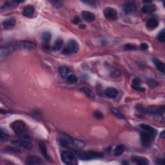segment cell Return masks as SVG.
<instances>
[{
    "label": "cell",
    "mask_w": 165,
    "mask_h": 165,
    "mask_svg": "<svg viewBox=\"0 0 165 165\" xmlns=\"http://www.w3.org/2000/svg\"><path fill=\"white\" fill-rule=\"evenodd\" d=\"M11 128L12 130L17 135L24 139L28 140L29 136L27 132V126L24 121L21 120H17L11 124Z\"/></svg>",
    "instance_id": "6da1fadb"
},
{
    "label": "cell",
    "mask_w": 165,
    "mask_h": 165,
    "mask_svg": "<svg viewBox=\"0 0 165 165\" xmlns=\"http://www.w3.org/2000/svg\"><path fill=\"white\" fill-rule=\"evenodd\" d=\"M61 160L68 165H76L78 163V159L74 152L71 151H64L61 153Z\"/></svg>",
    "instance_id": "7a4b0ae2"
},
{
    "label": "cell",
    "mask_w": 165,
    "mask_h": 165,
    "mask_svg": "<svg viewBox=\"0 0 165 165\" xmlns=\"http://www.w3.org/2000/svg\"><path fill=\"white\" fill-rule=\"evenodd\" d=\"M79 46L78 43L75 40H70L68 44L62 51V53L65 55H71L78 52Z\"/></svg>",
    "instance_id": "3957f363"
},
{
    "label": "cell",
    "mask_w": 165,
    "mask_h": 165,
    "mask_svg": "<svg viewBox=\"0 0 165 165\" xmlns=\"http://www.w3.org/2000/svg\"><path fill=\"white\" fill-rule=\"evenodd\" d=\"M13 145L17 146L19 148H22L26 150H32L33 145L31 142L27 139H14L11 141Z\"/></svg>",
    "instance_id": "277c9868"
},
{
    "label": "cell",
    "mask_w": 165,
    "mask_h": 165,
    "mask_svg": "<svg viewBox=\"0 0 165 165\" xmlns=\"http://www.w3.org/2000/svg\"><path fill=\"white\" fill-rule=\"evenodd\" d=\"M14 47H15V48H19L29 51L34 50L36 48L35 44L30 41H21L17 43Z\"/></svg>",
    "instance_id": "5b68a950"
},
{
    "label": "cell",
    "mask_w": 165,
    "mask_h": 165,
    "mask_svg": "<svg viewBox=\"0 0 165 165\" xmlns=\"http://www.w3.org/2000/svg\"><path fill=\"white\" fill-rule=\"evenodd\" d=\"M155 137L152 134H150L146 132H141V141L142 145L145 146H150L152 145L153 139Z\"/></svg>",
    "instance_id": "8992f818"
},
{
    "label": "cell",
    "mask_w": 165,
    "mask_h": 165,
    "mask_svg": "<svg viewBox=\"0 0 165 165\" xmlns=\"http://www.w3.org/2000/svg\"><path fill=\"white\" fill-rule=\"evenodd\" d=\"M104 15L106 19L109 21H116L117 18V12L116 9L107 7L104 10Z\"/></svg>",
    "instance_id": "52a82bcc"
},
{
    "label": "cell",
    "mask_w": 165,
    "mask_h": 165,
    "mask_svg": "<svg viewBox=\"0 0 165 165\" xmlns=\"http://www.w3.org/2000/svg\"><path fill=\"white\" fill-rule=\"evenodd\" d=\"M23 1H7L5 3H4L1 8V12H3V11H7L9 10H12L14 8H16L17 6L18 3H22Z\"/></svg>",
    "instance_id": "ba28073f"
},
{
    "label": "cell",
    "mask_w": 165,
    "mask_h": 165,
    "mask_svg": "<svg viewBox=\"0 0 165 165\" xmlns=\"http://www.w3.org/2000/svg\"><path fill=\"white\" fill-rule=\"evenodd\" d=\"M43 161L39 157L36 156H29L27 157L26 164L28 165H35V164H43Z\"/></svg>",
    "instance_id": "9c48e42d"
},
{
    "label": "cell",
    "mask_w": 165,
    "mask_h": 165,
    "mask_svg": "<svg viewBox=\"0 0 165 165\" xmlns=\"http://www.w3.org/2000/svg\"><path fill=\"white\" fill-rule=\"evenodd\" d=\"M131 159L133 163L139 165H147L149 163L147 159L141 156H132Z\"/></svg>",
    "instance_id": "30bf717a"
},
{
    "label": "cell",
    "mask_w": 165,
    "mask_h": 165,
    "mask_svg": "<svg viewBox=\"0 0 165 165\" xmlns=\"http://www.w3.org/2000/svg\"><path fill=\"white\" fill-rule=\"evenodd\" d=\"M39 148L40 150V152L41 153L43 156L45 157L47 160L50 161L51 159L49 155L48 152H47V148L46 146V144L43 141H39Z\"/></svg>",
    "instance_id": "8fae6325"
},
{
    "label": "cell",
    "mask_w": 165,
    "mask_h": 165,
    "mask_svg": "<svg viewBox=\"0 0 165 165\" xmlns=\"http://www.w3.org/2000/svg\"><path fill=\"white\" fill-rule=\"evenodd\" d=\"M159 25V21L156 18H151L146 23V27L148 30L152 31L154 30Z\"/></svg>",
    "instance_id": "7c38bea8"
},
{
    "label": "cell",
    "mask_w": 165,
    "mask_h": 165,
    "mask_svg": "<svg viewBox=\"0 0 165 165\" xmlns=\"http://www.w3.org/2000/svg\"><path fill=\"white\" fill-rule=\"evenodd\" d=\"M74 152L76 154V157L80 159L84 160V161H89L91 159L90 156H89V154H88L87 152H83V151H81V150H75Z\"/></svg>",
    "instance_id": "4fadbf2b"
},
{
    "label": "cell",
    "mask_w": 165,
    "mask_h": 165,
    "mask_svg": "<svg viewBox=\"0 0 165 165\" xmlns=\"http://www.w3.org/2000/svg\"><path fill=\"white\" fill-rule=\"evenodd\" d=\"M140 127L144 131L146 132L150 133V134H152L153 137H156V135L157 134V131L155 129V128H153L151 126L148 125V124H141L140 125Z\"/></svg>",
    "instance_id": "5bb4252c"
},
{
    "label": "cell",
    "mask_w": 165,
    "mask_h": 165,
    "mask_svg": "<svg viewBox=\"0 0 165 165\" xmlns=\"http://www.w3.org/2000/svg\"><path fill=\"white\" fill-rule=\"evenodd\" d=\"M16 24V20L14 17H9L3 22V25L5 28L10 29L14 27Z\"/></svg>",
    "instance_id": "9a60e30c"
},
{
    "label": "cell",
    "mask_w": 165,
    "mask_h": 165,
    "mask_svg": "<svg viewBox=\"0 0 165 165\" xmlns=\"http://www.w3.org/2000/svg\"><path fill=\"white\" fill-rule=\"evenodd\" d=\"M105 96L108 98L113 99L116 98L118 94V92L117 90L114 89V88H108V89L105 91Z\"/></svg>",
    "instance_id": "2e32d148"
},
{
    "label": "cell",
    "mask_w": 165,
    "mask_h": 165,
    "mask_svg": "<svg viewBox=\"0 0 165 165\" xmlns=\"http://www.w3.org/2000/svg\"><path fill=\"white\" fill-rule=\"evenodd\" d=\"M35 12V9L34 7L31 5H29L24 8L23 10V15L25 17H32Z\"/></svg>",
    "instance_id": "e0dca14e"
},
{
    "label": "cell",
    "mask_w": 165,
    "mask_h": 165,
    "mask_svg": "<svg viewBox=\"0 0 165 165\" xmlns=\"http://www.w3.org/2000/svg\"><path fill=\"white\" fill-rule=\"evenodd\" d=\"M135 10H136V6L133 4V3H127L123 7V11L127 14L133 13L135 12Z\"/></svg>",
    "instance_id": "ac0fdd59"
},
{
    "label": "cell",
    "mask_w": 165,
    "mask_h": 165,
    "mask_svg": "<svg viewBox=\"0 0 165 165\" xmlns=\"http://www.w3.org/2000/svg\"><path fill=\"white\" fill-rule=\"evenodd\" d=\"M141 85V81L138 78H135L132 81V86L134 89L136 90L139 92H145V89L143 87L140 86Z\"/></svg>",
    "instance_id": "d6986e66"
},
{
    "label": "cell",
    "mask_w": 165,
    "mask_h": 165,
    "mask_svg": "<svg viewBox=\"0 0 165 165\" xmlns=\"http://www.w3.org/2000/svg\"><path fill=\"white\" fill-rule=\"evenodd\" d=\"M81 16L85 21L89 22L93 21L96 19V17H95L94 14L90 12H88V11H83V12H82Z\"/></svg>",
    "instance_id": "ffe728a7"
},
{
    "label": "cell",
    "mask_w": 165,
    "mask_h": 165,
    "mask_svg": "<svg viewBox=\"0 0 165 165\" xmlns=\"http://www.w3.org/2000/svg\"><path fill=\"white\" fill-rule=\"evenodd\" d=\"M157 8L156 5L152 4L146 5L142 7V12L145 14H151L153 12H155Z\"/></svg>",
    "instance_id": "44dd1931"
},
{
    "label": "cell",
    "mask_w": 165,
    "mask_h": 165,
    "mask_svg": "<svg viewBox=\"0 0 165 165\" xmlns=\"http://www.w3.org/2000/svg\"><path fill=\"white\" fill-rule=\"evenodd\" d=\"M153 63H154V65L156 66V67H157V70H158L159 71H160L161 72H162V73H164L165 65L162 61H160L159 60H158V59L153 58Z\"/></svg>",
    "instance_id": "7402d4cb"
},
{
    "label": "cell",
    "mask_w": 165,
    "mask_h": 165,
    "mask_svg": "<svg viewBox=\"0 0 165 165\" xmlns=\"http://www.w3.org/2000/svg\"><path fill=\"white\" fill-rule=\"evenodd\" d=\"M15 48L14 46H12V47H8V46H5V47H2L1 48V57H6L8 56V55L10 54V52L12 51V49Z\"/></svg>",
    "instance_id": "603a6c76"
},
{
    "label": "cell",
    "mask_w": 165,
    "mask_h": 165,
    "mask_svg": "<svg viewBox=\"0 0 165 165\" xmlns=\"http://www.w3.org/2000/svg\"><path fill=\"white\" fill-rule=\"evenodd\" d=\"M81 91L83 92L88 97L91 99V100H94V99L96 98L94 94L93 93V92L91 90H90L89 89H88V88H86V87L81 88Z\"/></svg>",
    "instance_id": "cb8c5ba5"
},
{
    "label": "cell",
    "mask_w": 165,
    "mask_h": 165,
    "mask_svg": "<svg viewBox=\"0 0 165 165\" xmlns=\"http://www.w3.org/2000/svg\"><path fill=\"white\" fill-rule=\"evenodd\" d=\"M59 72H60V75L63 77V78H66L68 76L70 72V68L66 66H61V67H59Z\"/></svg>",
    "instance_id": "d4e9b609"
},
{
    "label": "cell",
    "mask_w": 165,
    "mask_h": 165,
    "mask_svg": "<svg viewBox=\"0 0 165 165\" xmlns=\"http://www.w3.org/2000/svg\"><path fill=\"white\" fill-rule=\"evenodd\" d=\"M63 39H61L60 38L57 39L56 41H55L54 45H53V50L54 51H59L61 48L62 46H63Z\"/></svg>",
    "instance_id": "484cf974"
},
{
    "label": "cell",
    "mask_w": 165,
    "mask_h": 165,
    "mask_svg": "<svg viewBox=\"0 0 165 165\" xmlns=\"http://www.w3.org/2000/svg\"><path fill=\"white\" fill-rule=\"evenodd\" d=\"M41 38L45 44H49L51 39V34L49 32H43L41 35Z\"/></svg>",
    "instance_id": "4316f807"
},
{
    "label": "cell",
    "mask_w": 165,
    "mask_h": 165,
    "mask_svg": "<svg viewBox=\"0 0 165 165\" xmlns=\"http://www.w3.org/2000/svg\"><path fill=\"white\" fill-rule=\"evenodd\" d=\"M88 154L90 156V159H96V158H100V157H102L103 156L102 153H100V152H93V151H89L87 152Z\"/></svg>",
    "instance_id": "83f0119b"
},
{
    "label": "cell",
    "mask_w": 165,
    "mask_h": 165,
    "mask_svg": "<svg viewBox=\"0 0 165 165\" xmlns=\"http://www.w3.org/2000/svg\"><path fill=\"white\" fill-rule=\"evenodd\" d=\"M124 151V147L123 145H119L114 150V155L116 156H119L122 154Z\"/></svg>",
    "instance_id": "f1b7e54d"
},
{
    "label": "cell",
    "mask_w": 165,
    "mask_h": 165,
    "mask_svg": "<svg viewBox=\"0 0 165 165\" xmlns=\"http://www.w3.org/2000/svg\"><path fill=\"white\" fill-rule=\"evenodd\" d=\"M111 112L113 115H115L117 117V118L121 119H124V117L123 116L122 113H121L119 110H117L116 108H111Z\"/></svg>",
    "instance_id": "f546056e"
},
{
    "label": "cell",
    "mask_w": 165,
    "mask_h": 165,
    "mask_svg": "<svg viewBox=\"0 0 165 165\" xmlns=\"http://www.w3.org/2000/svg\"><path fill=\"white\" fill-rule=\"evenodd\" d=\"M67 82L71 83V84H74L78 82V78L74 75V74H71V75H69L68 76H67Z\"/></svg>",
    "instance_id": "4dcf8cb0"
},
{
    "label": "cell",
    "mask_w": 165,
    "mask_h": 165,
    "mask_svg": "<svg viewBox=\"0 0 165 165\" xmlns=\"http://www.w3.org/2000/svg\"><path fill=\"white\" fill-rule=\"evenodd\" d=\"M136 49H137L136 46L132 45V44H130V43H128L124 47V49L126 51L135 50H136Z\"/></svg>",
    "instance_id": "1f68e13d"
},
{
    "label": "cell",
    "mask_w": 165,
    "mask_h": 165,
    "mask_svg": "<svg viewBox=\"0 0 165 165\" xmlns=\"http://www.w3.org/2000/svg\"><path fill=\"white\" fill-rule=\"evenodd\" d=\"M8 137V134L7 133H6L5 132L3 131V128L1 129V134H0V140H1V142L5 141L6 139Z\"/></svg>",
    "instance_id": "d6a6232c"
},
{
    "label": "cell",
    "mask_w": 165,
    "mask_h": 165,
    "mask_svg": "<svg viewBox=\"0 0 165 165\" xmlns=\"http://www.w3.org/2000/svg\"><path fill=\"white\" fill-rule=\"evenodd\" d=\"M157 39L159 41L161 42H164V40H165V37H164V31L162 30L159 34L157 36Z\"/></svg>",
    "instance_id": "836d02e7"
},
{
    "label": "cell",
    "mask_w": 165,
    "mask_h": 165,
    "mask_svg": "<svg viewBox=\"0 0 165 165\" xmlns=\"http://www.w3.org/2000/svg\"><path fill=\"white\" fill-rule=\"evenodd\" d=\"M94 116L95 118H96L97 119H103V115L102 114V113L99 111V110H96L95 111L94 113Z\"/></svg>",
    "instance_id": "e575fe53"
},
{
    "label": "cell",
    "mask_w": 165,
    "mask_h": 165,
    "mask_svg": "<svg viewBox=\"0 0 165 165\" xmlns=\"http://www.w3.org/2000/svg\"><path fill=\"white\" fill-rule=\"evenodd\" d=\"M5 150V152H9V153H20V151L18 149L16 148H7Z\"/></svg>",
    "instance_id": "d590c367"
},
{
    "label": "cell",
    "mask_w": 165,
    "mask_h": 165,
    "mask_svg": "<svg viewBox=\"0 0 165 165\" xmlns=\"http://www.w3.org/2000/svg\"><path fill=\"white\" fill-rule=\"evenodd\" d=\"M50 3L52 5H53V6L54 7H56V8H60L63 5V3L61 1H50Z\"/></svg>",
    "instance_id": "8d00e7d4"
},
{
    "label": "cell",
    "mask_w": 165,
    "mask_h": 165,
    "mask_svg": "<svg viewBox=\"0 0 165 165\" xmlns=\"http://www.w3.org/2000/svg\"><path fill=\"white\" fill-rule=\"evenodd\" d=\"M149 85L151 86V87H153V88H154V87H156L157 86H158V83H157V81H153V80H150L149 83Z\"/></svg>",
    "instance_id": "74e56055"
},
{
    "label": "cell",
    "mask_w": 165,
    "mask_h": 165,
    "mask_svg": "<svg viewBox=\"0 0 165 165\" xmlns=\"http://www.w3.org/2000/svg\"><path fill=\"white\" fill-rule=\"evenodd\" d=\"M140 47H141V50H146L148 49V46L146 43H142Z\"/></svg>",
    "instance_id": "f35d334b"
},
{
    "label": "cell",
    "mask_w": 165,
    "mask_h": 165,
    "mask_svg": "<svg viewBox=\"0 0 165 165\" xmlns=\"http://www.w3.org/2000/svg\"><path fill=\"white\" fill-rule=\"evenodd\" d=\"M84 3H86V4L90 5V6H92V7H94V6H95V3H94V2H92V1H84Z\"/></svg>",
    "instance_id": "ab89813d"
},
{
    "label": "cell",
    "mask_w": 165,
    "mask_h": 165,
    "mask_svg": "<svg viewBox=\"0 0 165 165\" xmlns=\"http://www.w3.org/2000/svg\"><path fill=\"white\" fill-rule=\"evenodd\" d=\"M73 22H74L75 24H78V23H79V19L78 17H76L74 20V21H73Z\"/></svg>",
    "instance_id": "60d3db41"
},
{
    "label": "cell",
    "mask_w": 165,
    "mask_h": 165,
    "mask_svg": "<svg viewBox=\"0 0 165 165\" xmlns=\"http://www.w3.org/2000/svg\"><path fill=\"white\" fill-rule=\"evenodd\" d=\"M79 27H80L81 28H86V26H85V25H80Z\"/></svg>",
    "instance_id": "b9f144b4"
},
{
    "label": "cell",
    "mask_w": 165,
    "mask_h": 165,
    "mask_svg": "<svg viewBox=\"0 0 165 165\" xmlns=\"http://www.w3.org/2000/svg\"><path fill=\"white\" fill-rule=\"evenodd\" d=\"M161 136L163 137V138H164V131H163L162 132H161Z\"/></svg>",
    "instance_id": "7bdbcfd3"
}]
</instances>
